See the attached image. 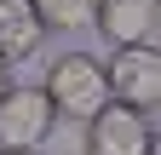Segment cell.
Instances as JSON below:
<instances>
[{"instance_id":"obj_8","label":"cell","mask_w":161,"mask_h":155,"mask_svg":"<svg viewBox=\"0 0 161 155\" xmlns=\"http://www.w3.org/2000/svg\"><path fill=\"white\" fill-rule=\"evenodd\" d=\"M6 86H12V63L0 57V92H6Z\"/></svg>"},{"instance_id":"obj_10","label":"cell","mask_w":161,"mask_h":155,"mask_svg":"<svg viewBox=\"0 0 161 155\" xmlns=\"http://www.w3.org/2000/svg\"><path fill=\"white\" fill-rule=\"evenodd\" d=\"M150 155H155V149H150Z\"/></svg>"},{"instance_id":"obj_7","label":"cell","mask_w":161,"mask_h":155,"mask_svg":"<svg viewBox=\"0 0 161 155\" xmlns=\"http://www.w3.org/2000/svg\"><path fill=\"white\" fill-rule=\"evenodd\" d=\"M29 6H35V17H40V23H46V29H86L92 23V12H98V0H29Z\"/></svg>"},{"instance_id":"obj_4","label":"cell","mask_w":161,"mask_h":155,"mask_svg":"<svg viewBox=\"0 0 161 155\" xmlns=\"http://www.w3.org/2000/svg\"><path fill=\"white\" fill-rule=\"evenodd\" d=\"M86 155H150L155 149V115L132 109V104H104L98 115H86Z\"/></svg>"},{"instance_id":"obj_1","label":"cell","mask_w":161,"mask_h":155,"mask_svg":"<svg viewBox=\"0 0 161 155\" xmlns=\"http://www.w3.org/2000/svg\"><path fill=\"white\" fill-rule=\"evenodd\" d=\"M46 98L58 115H69V121H86L109 104V75H104V57L92 52H64L52 57L46 69Z\"/></svg>"},{"instance_id":"obj_9","label":"cell","mask_w":161,"mask_h":155,"mask_svg":"<svg viewBox=\"0 0 161 155\" xmlns=\"http://www.w3.org/2000/svg\"><path fill=\"white\" fill-rule=\"evenodd\" d=\"M0 155H29V149H0Z\"/></svg>"},{"instance_id":"obj_3","label":"cell","mask_w":161,"mask_h":155,"mask_svg":"<svg viewBox=\"0 0 161 155\" xmlns=\"http://www.w3.org/2000/svg\"><path fill=\"white\" fill-rule=\"evenodd\" d=\"M104 75H109L115 104H132V109L155 115V104H161V46H144V40L115 46V57H104Z\"/></svg>"},{"instance_id":"obj_2","label":"cell","mask_w":161,"mask_h":155,"mask_svg":"<svg viewBox=\"0 0 161 155\" xmlns=\"http://www.w3.org/2000/svg\"><path fill=\"white\" fill-rule=\"evenodd\" d=\"M58 132V109L46 98V86L35 81H12L0 92V149H40Z\"/></svg>"},{"instance_id":"obj_5","label":"cell","mask_w":161,"mask_h":155,"mask_svg":"<svg viewBox=\"0 0 161 155\" xmlns=\"http://www.w3.org/2000/svg\"><path fill=\"white\" fill-rule=\"evenodd\" d=\"M92 23H98V35H104L109 46H132V40L155 46V35H161V0H98Z\"/></svg>"},{"instance_id":"obj_6","label":"cell","mask_w":161,"mask_h":155,"mask_svg":"<svg viewBox=\"0 0 161 155\" xmlns=\"http://www.w3.org/2000/svg\"><path fill=\"white\" fill-rule=\"evenodd\" d=\"M46 40V23L35 17L29 0H0V57L6 63H29Z\"/></svg>"}]
</instances>
